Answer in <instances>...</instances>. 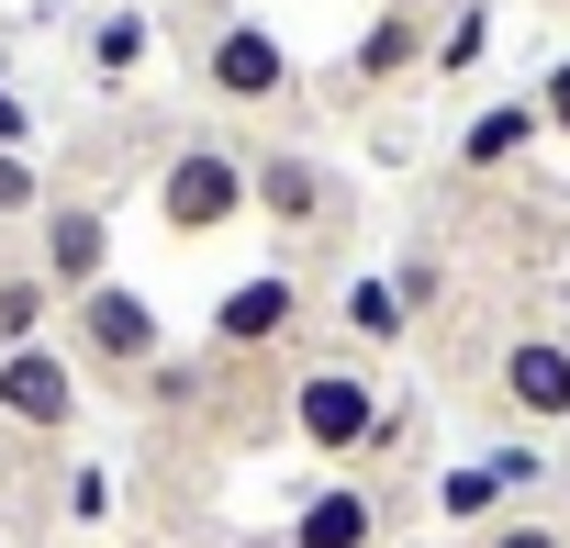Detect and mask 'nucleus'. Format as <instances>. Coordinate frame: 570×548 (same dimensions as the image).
Listing matches in <instances>:
<instances>
[{"instance_id": "f257e3e1", "label": "nucleus", "mask_w": 570, "mask_h": 548, "mask_svg": "<svg viewBox=\"0 0 570 548\" xmlns=\"http://www.w3.org/2000/svg\"><path fill=\"white\" fill-rule=\"evenodd\" d=\"M257 224V190H246V146L235 135H179L157 157V235L202 246V235H235Z\"/></svg>"}, {"instance_id": "f03ea898", "label": "nucleus", "mask_w": 570, "mask_h": 548, "mask_svg": "<svg viewBox=\"0 0 570 548\" xmlns=\"http://www.w3.org/2000/svg\"><path fill=\"white\" fill-rule=\"evenodd\" d=\"M292 437H303L314 459H370V448L403 437V414L381 403V381H370L358 359H314V370L292 381Z\"/></svg>"}, {"instance_id": "7ed1b4c3", "label": "nucleus", "mask_w": 570, "mask_h": 548, "mask_svg": "<svg viewBox=\"0 0 570 548\" xmlns=\"http://www.w3.org/2000/svg\"><path fill=\"white\" fill-rule=\"evenodd\" d=\"M68 359H79V370H112V381H146V370L168 359V314H157L135 281H101V292L68 303Z\"/></svg>"}, {"instance_id": "20e7f679", "label": "nucleus", "mask_w": 570, "mask_h": 548, "mask_svg": "<svg viewBox=\"0 0 570 548\" xmlns=\"http://www.w3.org/2000/svg\"><path fill=\"white\" fill-rule=\"evenodd\" d=\"M35 268H46V292H57V303L101 292V281H112V213L79 202V190L46 202V213H35Z\"/></svg>"}, {"instance_id": "39448f33", "label": "nucleus", "mask_w": 570, "mask_h": 548, "mask_svg": "<svg viewBox=\"0 0 570 548\" xmlns=\"http://www.w3.org/2000/svg\"><path fill=\"white\" fill-rule=\"evenodd\" d=\"M202 90H213V101H235V112H268L279 90H292V46H279L268 23H246V12H235V23H213V35H202Z\"/></svg>"}, {"instance_id": "423d86ee", "label": "nucleus", "mask_w": 570, "mask_h": 548, "mask_svg": "<svg viewBox=\"0 0 570 548\" xmlns=\"http://www.w3.org/2000/svg\"><path fill=\"white\" fill-rule=\"evenodd\" d=\"M0 425H23V437H79V359L68 348H12L0 359Z\"/></svg>"}, {"instance_id": "0eeeda50", "label": "nucleus", "mask_w": 570, "mask_h": 548, "mask_svg": "<svg viewBox=\"0 0 570 548\" xmlns=\"http://www.w3.org/2000/svg\"><path fill=\"white\" fill-rule=\"evenodd\" d=\"M492 403H503L514 425H570V336H548V325L503 336V359H492Z\"/></svg>"}, {"instance_id": "6e6552de", "label": "nucleus", "mask_w": 570, "mask_h": 548, "mask_svg": "<svg viewBox=\"0 0 570 548\" xmlns=\"http://www.w3.org/2000/svg\"><path fill=\"white\" fill-rule=\"evenodd\" d=\"M292 325H303V281L292 268H257V281H235L213 303V359H268Z\"/></svg>"}, {"instance_id": "1a4fd4ad", "label": "nucleus", "mask_w": 570, "mask_h": 548, "mask_svg": "<svg viewBox=\"0 0 570 548\" xmlns=\"http://www.w3.org/2000/svg\"><path fill=\"white\" fill-rule=\"evenodd\" d=\"M246 190H257V224H292V235L336 224V179L303 146H246Z\"/></svg>"}, {"instance_id": "9d476101", "label": "nucleus", "mask_w": 570, "mask_h": 548, "mask_svg": "<svg viewBox=\"0 0 570 548\" xmlns=\"http://www.w3.org/2000/svg\"><path fill=\"white\" fill-rule=\"evenodd\" d=\"M537 135H548V124H537V101H481V112L448 135V157H459L470 179H514V168L537 157Z\"/></svg>"}, {"instance_id": "9b49d317", "label": "nucleus", "mask_w": 570, "mask_h": 548, "mask_svg": "<svg viewBox=\"0 0 570 548\" xmlns=\"http://www.w3.org/2000/svg\"><path fill=\"white\" fill-rule=\"evenodd\" d=\"M292 548H381V492L358 481H325L292 503Z\"/></svg>"}, {"instance_id": "f8f14e48", "label": "nucleus", "mask_w": 570, "mask_h": 548, "mask_svg": "<svg viewBox=\"0 0 570 548\" xmlns=\"http://www.w3.org/2000/svg\"><path fill=\"white\" fill-rule=\"evenodd\" d=\"M79 57H90V79H135L157 57V12L146 0H101V12L79 23Z\"/></svg>"}, {"instance_id": "ddd939ff", "label": "nucleus", "mask_w": 570, "mask_h": 548, "mask_svg": "<svg viewBox=\"0 0 570 548\" xmlns=\"http://www.w3.org/2000/svg\"><path fill=\"white\" fill-rule=\"evenodd\" d=\"M425 46H436V35H425L414 12H370V35L347 46V79H358V90H392V79L425 68Z\"/></svg>"}, {"instance_id": "4468645a", "label": "nucleus", "mask_w": 570, "mask_h": 548, "mask_svg": "<svg viewBox=\"0 0 570 548\" xmlns=\"http://www.w3.org/2000/svg\"><path fill=\"white\" fill-rule=\"evenodd\" d=\"M503 515H514V481H503L492 459H448V470H436V526H470V537H481V526H503Z\"/></svg>"}, {"instance_id": "2eb2a0df", "label": "nucleus", "mask_w": 570, "mask_h": 548, "mask_svg": "<svg viewBox=\"0 0 570 548\" xmlns=\"http://www.w3.org/2000/svg\"><path fill=\"white\" fill-rule=\"evenodd\" d=\"M336 325H347L358 348H392V336L414 325V314H403V292H392V268H358V281L336 292Z\"/></svg>"}, {"instance_id": "dca6fc26", "label": "nucleus", "mask_w": 570, "mask_h": 548, "mask_svg": "<svg viewBox=\"0 0 570 548\" xmlns=\"http://www.w3.org/2000/svg\"><path fill=\"white\" fill-rule=\"evenodd\" d=\"M46 325H57L46 268H35V257H23V268H0V359H12V348H46Z\"/></svg>"}, {"instance_id": "f3484780", "label": "nucleus", "mask_w": 570, "mask_h": 548, "mask_svg": "<svg viewBox=\"0 0 570 548\" xmlns=\"http://www.w3.org/2000/svg\"><path fill=\"white\" fill-rule=\"evenodd\" d=\"M481 57H492V0H448V23L425 46V79H470Z\"/></svg>"}, {"instance_id": "a211bd4d", "label": "nucleus", "mask_w": 570, "mask_h": 548, "mask_svg": "<svg viewBox=\"0 0 570 548\" xmlns=\"http://www.w3.org/2000/svg\"><path fill=\"white\" fill-rule=\"evenodd\" d=\"M57 190H46V157H0V224H35Z\"/></svg>"}, {"instance_id": "6ab92c4d", "label": "nucleus", "mask_w": 570, "mask_h": 548, "mask_svg": "<svg viewBox=\"0 0 570 548\" xmlns=\"http://www.w3.org/2000/svg\"><path fill=\"white\" fill-rule=\"evenodd\" d=\"M481 548H570V526L559 515H503V526H481Z\"/></svg>"}, {"instance_id": "aec40b11", "label": "nucleus", "mask_w": 570, "mask_h": 548, "mask_svg": "<svg viewBox=\"0 0 570 548\" xmlns=\"http://www.w3.org/2000/svg\"><path fill=\"white\" fill-rule=\"evenodd\" d=\"M68 515L79 526H112V470H68Z\"/></svg>"}, {"instance_id": "412c9836", "label": "nucleus", "mask_w": 570, "mask_h": 548, "mask_svg": "<svg viewBox=\"0 0 570 548\" xmlns=\"http://www.w3.org/2000/svg\"><path fill=\"white\" fill-rule=\"evenodd\" d=\"M525 101H537V124H548V135H570V57H548V79H537Z\"/></svg>"}, {"instance_id": "4be33fe9", "label": "nucleus", "mask_w": 570, "mask_h": 548, "mask_svg": "<svg viewBox=\"0 0 570 548\" xmlns=\"http://www.w3.org/2000/svg\"><path fill=\"white\" fill-rule=\"evenodd\" d=\"M0 157H35V101L0 79Z\"/></svg>"}, {"instance_id": "5701e85b", "label": "nucleus", "mask_w": 570, "mask_h": 548, "mask_svg": "<svg viewBox=\"0 0 570 548\" xmlns=\"http://www.w3.org/2000/svg\"><path fill=\"white\" fill-rule=\"evenodd\" d=\"M370 12H414V23H425V12H436V0H370Z\"/></svg>"}, {"instance_id": "b1692460", "label": "nucleus", "mask_w": 570, "mask_h": 548, "mask_svg": "<svg viewBox=\"0 0 570 548\" xmlns=\"http://www.w3.org/2000/svg\"><path fill=\"white\" fill-rule=\"evenodd\" d=\"M548 492H559V526H570V470H559V481H548Z\"/></svg>"}]
</instances>
